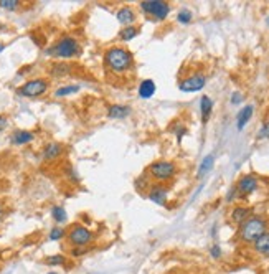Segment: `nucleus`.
Returning <instances> with one entry per match:
<instances>
[{
    "instance_id": "nucleus-1",
    "label": "nucleus",
    "mask_w": 269,
    "mask_h": 274,
    "mask_svg": "<svg viewBox=\"0 0 269 274\" xmlns=\"http://www.w3.org/2000/svg\"><path fill=\"white\" fill-rule=\"evenodd\" d=\"M104 66L114 75H124L132 70L134 56L124 47H111L104 51Z\"/></svg>"
},
{
    "instance_id": "nucleus-2",
    "label": "nucleus",
    "mask_w": 269,
    "mask_h": 274,
    "mask_svg": "<svg viewBox=\"0 0 269 274\" xmlns=\"http://www.w3.org/2000/svg\"><path fill=\"white\" fill-rule=\"evenodd\" d=\"M47 55L58 60L78 58L81 55V45H79L78 38H74L73 35H63L47 50Z\"/></svg>"
},
{
    "instance_id": "nucleus-3",
    "label": "nucleus",
    "mask_w": 269,
    "mask_h": 274,
    "mask_svg": "<svg viewBox=\"0 0 269 274\" xmlns=\"http://www.w3.org/2000/svg\"><path fill=\"white\" fill-rule=\"evenodd\" d=\"M267 220L264 216L251 215L239 225V239L244 244H253L259 236H262L267 231Z\"/></svg>"
},
{
    "instance_id": "nucleus-4",
    "label": "nucleus",
    "mask_w": 269,
    "mask_h": 274,
    "mask_svg": "<svg viewBox=\"0 0 269 274\" xmlns=\"http://www.w3.org/2000/svg\"><path fill=\"white\" fill-rule=\"evenodd\" d=\"M66 238L73 248H88L89 244L94 241L93 231L88 230V228L83 226V225H79V223L73 225L70 228V231L66 233Z\"/></svg>"
},
{
    "instance_id": "nucleus-5",
    "label": "nucleus",
    "mask_w": 269,
    "mask_h": 274,
    "mask_svg": "<svg viewBox=\"0 0 269 274\" xmlns=\"http://www.w3.org/2000/svg\"><path fill=\"white\" fill-rule=\"evenodd\" d=\"M48 79L45 78H33L25 81L22 86L17 89V94L22 96V98H40L48 91Z\"/></svg>"
},
{
    "instance_id": "nucleus-6",
    "label": "nucleus",
    "mask_w": 269,
    "mask_h": 274,
    "mask_svg": "<svg viewBox=\"0 0 269 274\" xmlns=\"http://www.w3.org/2000/svg\"><path fill=\"white\" fill-rule=\"evenodd\" d=\"M149 175L157 182H167L177 174V165L170 161H157L149 165Z\"/></svg>"
},
{
    "instance_id": "nucleus-7",
    "label": "nucleus",
    "mask_w": 269,
    "mask_h": 274,
    "mask_svg": "<svg viewBox=\"0 0 269 274\" xmlns=\"http://www.w3.org/2000/svg\"><path fill=\"white\" fill-rule=\"evenodd\" d=\"M141 10L156 20H165L170 14V5L162 0H146L141 2Z\"/></svg>"
},
{
    "instance_id": "nucleus-8",
    "label": "nucleus",
    "mask_w": 269,
    "mask_h": 274,
    "mask_svg": "<svg viewBox=\"0 0 269 274\" xmlns=\"http://www.w3.org/2000/svg\"><path fill=\"white\" fill-rule=\"evenodd\" d=\"M205 84H207V76L202 73H193V75L182 79L179 83V89L184 93H197L205 88Z\"/></svg>"
},
{
    "instance_id": "nucleus-9",
    "label": "nucleus",
    "mask_w": 269,
    "mask_h": 274,
    "mask_svg": "<svg viewBox=\"0 0 269 274\" xmlns=\"http://www.w3.org/2000/svg\"><path fill=\"white\" fill-rule=\"evenodd\" d=\"M234 188H236V193H239V195H243V197L251 195V193L257 188V179L251 174L243 175L241 179L238 180V184Z\"/></svg>"
},
{
    "instance_id": "nucleus-10",
    "label": "nucleus",
    "mask_w": 269,
    "mask_h": 274,
    "mask_svg": "<svg viewBox=\"0 0 269 274\" xmlns=\"http://www.w3.org/2000/svg\"><path fill=\"white\" fill-rule=\"evenodd\" d=\"M147 197H149V200H151V202H154L156 205H160V207H162V205L167 203L169 190L165 188V185H160V184L152 185L151 190H149V193H147Z\"/></svg>"
},
{
    "instance_id": "nucleus-11",
    "label": "nucleus",
    "mask_w": 269,
    "mask_h": 274,
    "mask_svg": "<svg viewBox=\"0 0 269 274\" xmlns=\"http://www.w3.org/2000/svg\"><path fill=\"white\" fill-rule=\"evenodd\" d=\"M63 151H65V147H63L60 142H50L43 147V152H42V157L45 159L47 162H51V161H56Z\"/></svg>"
},
{
    "instance_id": "nucleus-12",
    "label": "nucleus",
    "mask_w": 269,
    "mask_h": 274,
    "mask_svg": "<svg viewBox=\"0 0 269 274\" xmlns=\"http://www.w3.org/2000/svg\"><path fill=\"white\" fill-rule=\"evenodd\" d=\"M116 19L121 25L124 27H130L136 22V12L132 7H127V5H124L116 12Z\"/></svg>"
},
{
    "instance_id": "nucleus-13",
    "label": "nucleus",
    "mask_w": 269,
    "mask_h": 274,
    "mask_svg": "<svg viewBox=\"0 0 269 274\" xmlns=\"http://www.w3.org/2000/svg\"><path fill=\"white\" fill-rule=\"evenodd\" d=\"M157 91V86L156 83H154V79H142L139 88H137V94H139V98L142 99H151L154 94H156Z\"/></svg>"
},
{
    "instance_id": "nucleus-14",
    "label": "nucleus",
    "mask_w": 269,
    "mask_h": 274,
    "mask_svg": "<svg viewBox=\"0 0 269 274\" xmlns=\"http://www.w3.org/2000/svg\"><path fill=\"white\" fill-rule=\"evenodd\" d=\"M253 249L261 258H269V230L253 243Z\"/></svg>"
},
{
    "instance_id": "nucleus-15",
    "label": "nucleus",
    "mask_w": 269,
    "mask_h": 274,
    "mask_svg": "<svg viewBox=\"0 0 269 274\" xmlns=\"http://www.w3.org/2000/svg\"><path fill=\"white\" fill-rule=\"evenodd\" d=\"M253 112H254V106H244L241 107V111L238 112V116H236V127L238 130H243L246 127V124H248L251 121V117H253Z\"/></svg>"
},
{
    "instance_id": "nucleus-16",
    "label": "nucleus",
    "mask_w": 269,
    "mask_h": 274,
    "mask_svg": "<svg viewBox=\"0 0 269 274\" xmlns=\"http://www.w3.org/2000/svg\"><path fill=\"white\" fill-rule=\"evenodd\" d=\"M35 139V134L32 130H24V129H19L15 130L12 134V144L15 146H25V144H30V142Z\"/></svg>"
},
{
    "instance_id": "nucleus-17",
    "label": "nucleus",
    "mask_w": 269,
    "mask_h": 274,
    "mask_svg": "<svg viewBox=\"0 0 269 274\" xmlns=\"http://www.w3.org/2000/svg\"><path fill=\"white\" fill-rule=\"evenodd\" d=\"M130 114V107L125 104H112L107 107V117L109 119H125Z\"/></svg>"
},
{
    "instance_id": "nucleus-18",
    "label": "nucleus",
    "mask_w": 269,
    "mask_h": 274,
    "mask_svg": "<svg viewBox=\"0 0 269 274\" xmlns=\"http://www.w3.org/2000/svg\"><path fill=\"white\" fill-rule=\"evenodd\" d=\"M211 111H213V101H211V98H208L207 94L202 96V99H200V112H202V122L203 124L208 122Z\"/></svg>"
},
{
    "instance_id": "nucleus-19",
    "label": "nucleus",
    "mask_w": 269,
    "mask_h": 274,
    "mask_svg": "<svg viewBox=\"0 0 269 274\" xmlns=\"http://www.w3.org/2000/svg\"><path fill=\"white\" fill-rule=\"evenodd\" d=\"M249 216H251V210L246 207H234L231 210V220L236 225H241L246 218H249Z\"/></svg>"
},
{
    "instance_id": "nucleus-20",
    "label": "nucleus",
    "mask_w": 269,
    "mask_h": 274,
    "mask_svg": "<svg viewBox=\"0 0 269 274\" xmlns=\"http://www.w3.org/2000/svg\"><path fill=\"white\" fill-rule=\"evenodd\" d=\"M50 73H51V76H56V78L66 76L71 73V66L68 65V63H63V61L53 63V65L50 66Z\"/></svg>"
},
{
    "instance_id": "nucleus-21",
    "label": "nucleus",
    "mask_w": 269,
    "mask_h": 274,
    "mask_svg": "<svg viewBox=\"0 0 269 274\" xmlns=\"http://www.w3.org/2000/svg\"><path fill=\"white\" fill-rule=\"evenodd\" d=\"M51 218L55 220L56 225H63V223H66L68 213H66V210L61 207V205H55V207L51 208Z\"/></svg>"
},
{
    "instance_id": "nucleus-22",
    "label": "nucleus",
    "mask_w": 269,
    "mask_h": 274,
    "mask_svg": "<svg viewBox=\"0 0 269 274\" xmlns=\"http://www.w3.org/2000/svg\"><path fill=\"white\" fill-rule=\"evenodd\" d=\"M137 35H139V28L136 25H130V27H124L121 32H119V38L122 40V42H130V40H134Z\"/></svg>"
},
{
    "instance_id": "nucleus-23",
    "label": "nucleus",
    "mask_w": 269,
    "mask_h": 274,
    "mask_svg": "<svg viewBox=\"0 0 269 274\" xmlns=\"http://www.w3.org/2000/svg\"><path fill=\"white\" fill-rule=\"evenodd\" d=\"M213 164H215V157L211 156V154H208V156L202 161V164H200V167H198V177H200V179L210 172L211 167H213Z\"/></svg>"
},
{
    "instance_id": "nucleus-24",
    "label": "nucleus",
    "mask_w": 269,
    "mask_h": 274,
    "mask_svg": "<svg viewBox=\"0 0 269 274\" xmlns=\"http://www.w3.org/2000/svg\"><path fill=\"white\" fill-rule=\"evenodd\" d=\"M79 91L78 84H66V86H61L55 91V96L56 98H66V96H71V94H76Z\"/></svg>"
},
{
    "instance_id": "nucleus-25",
    "label": "nucleus",
    "mask_w": 269,
    "mask_h": 274,
    "mask_svg": "<svg viewBox=\"0 0 269 274\" xmlns=\"http://www.w3.org/2000/svg\"><path fill=\"white\" fill-rule=\"evenodd\" d=\"M66 236V231L63 226H53L48 233V239L50 241H60V239H63Z\"/></svg>"
},
{
    "instance_id": "nucleus-26",
    "label": "nucleus",
    "mask_w": 269,
    "mask_h": 274,
    "mask_svg": "<svg viewBox=\"0 0 269 274\" xmlns=\"http://www.w3.org/2000/svg\"><path fill=\"white\" fill-rule=\"evenodd\" d=\"M192 19H193V14L188 9H182L179 12V15H177V22L182 24V25H188L192 22Z\"/></svg>"
},
{
    "instance_id": "nucleus-27",
    "label": "nucleus",
    "mask_w": 269,
    "mask_h": 274,
    "mask_svg": "<svg viewBox=\"0 0 269 274\" xmlns=\"http://www.w3.org/2000/svg\"><path fill=\"white\" fill-rule=\"evenodd\" d=\"M45 262H47L48 266H63L66 264V258L63 254H51L45 259Z\"/></svg>"
},
{
    "instance_id": "nucleus-28",
    "label": "nucleus",
    "mask_w": 269,
    "mask_h": 274,
    "mask_svg": "<svg viewBox=\"0 0 269 274\" xmlns=\"http://www.w3.org/2000/svg\"><path fill=\"white\" fill-rule=\"evenodd\" d=\"M19 5H20L19 0H0V7L5 10H17Z\"/></svg>"
},
{
    "instance_id": "nucleus-29",
    "label": "nucleus",
    "mask_w": 269,
    "mask_h": 274,
    "mask_svg": "<svg viewBox=\"0 0 269 274\" xmlns=\"http://www.w3.org/2000/svg\"><path fill=\"white\" fill-rule=\"evenodd\" d=\"M257 139H269V122H264L257 130Z\"/></svg>"
},
{
    "instance_id": "nucleus-30",
    "label": "nucleus",
    "mask_w": 269,
    "mask_h": 274,
    "mask_svg": "<svg viewBox=\"0 0 269 274\" xmlns=\"http://www.w3.org/2000/svg\"><path fill=\"white\" fill-rule=\"evenodd\" d=\"M221 254H223V251H221V246L220 244H213V246L210 248V256L213 259H220L221 258Z\"/></svg>"
},
{
    "instance_id": "nucleus-31",
    "label": "nucleus",
    "mask_w": 269,
    "mask_h": 274,
    "mask_svg": "<svg viewBox=\"0 0 269 274\" xmlns=\"http://www.w3.org/2000/svg\"><path fill=\"white\" fill-rule=\"evenodd\" d=\"M239 102H243V94L236 91V93L231 94V104L236 106V104H239Z\"/></svg>"
},
{
    "instance_id": "nucleus-32",
    "label": "nucleus",
    "mask_w": 269,
    "mask_h": 274,
    "mask_svg": "<svg viewBox=\"0 0 269 274\" xmlns=\"http://www.w3.org/2000/svg\"><path fill=\"white\" fill-rule=\"evenodd\" d=\"M84 253H88V249H86V248H71V256H73V258L83 256Z\"/></svg>"
},
{
    "instance_id": "nucleus-33",
    "label": "nucleus",
    "mask_w": 269,
    "mask_h": 274,
    "mask_svg": "<svg viewBox=\"0 0 269 274\" xmlns=\"http://www.w3.org/2000/svg\"><path fill=\"white\" fill-rule=\"evenodd\" d=\"M7 124H9V117L5 116V114H0V132L7 127Z\"/></svg>"
},
{
    "instance_id": "nucleus-34",
    "label": "nucleus",
    "mask_w": 269,
    "mask_h": 274,
    "mask_svg": "<svg viewBox=\"0 0 269 274\" xmlns=\"http://www.w3.org/2000/svg\"><path fill=\"white\" fill-rule=\"evenodd\" d=\"M187 134V129L185 127H179V129H177V141H182V137H184Z\"/></svg>"
},
{
    "instance_id": "nucleus-35",
    "label": "nucleus",
    "mask_w": 269,
    "mask_h": 274,
    "mask_svg": "<svg viewBox=\"0 0 269 274\" xmlns=\"http://www.w3.org/2000/svg\"><path fill=\"white\" fill-rule=\"evenodd\" d=\"M2 215H4V207H2V203H0V218H2Z\"/></svg>"
},
{
    "instance_id": "nucleus-36",
    "label": "nucleus",
    "mask_w": 269,
    "mask_h": 274,
    "mask_svg": "<svg viewBox=\"0 0 269 274\" xmlns=\"http://www.w3.org/2000/svg\"><path fill=\"white\" fill-rule=\"evenodd\" d=\"M4 50H5V45H0V53H2Z\"/></svg>"
},
{
    "instance_id": "nucleus-37",
    "label": "nucleus",
    "mask_w": 269,
    "mask_h": 274,
    "mask_svg": "<svg viewBox=\"0 0 269 274\" xmlns=\"http://www.w3.org/2000/svg\"><path fill=\"white\" fill-rule=\"evenodd\" d=\"M47 274H58V272H55V271H50V272H47Z\"/></svg>"
},
{
    "instance_id": "nucleus-38",
    "label": "nucleus",
    "mask_w": 269,
    "mask_h": 274,
    "mask_svg": "<svg viewBox=\"0 0 269 274\" xmlns=\"http://www.w3.org/2000/svg\"><path fill=\"white\" fill-rule=\"evenodd\" d=\"M266 24L269 25V15H267V19H266Z\"/></svg>"
}]
</instances>
